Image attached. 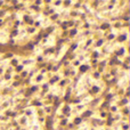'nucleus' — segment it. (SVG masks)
I'll list each match as a JSON object with an SVG mask.
<instances>
[]
</instances>
